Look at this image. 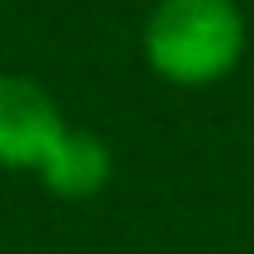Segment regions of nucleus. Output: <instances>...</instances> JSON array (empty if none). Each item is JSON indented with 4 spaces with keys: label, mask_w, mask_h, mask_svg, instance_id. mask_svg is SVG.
Returning a JSON list of instances; mask_svg holds the SVG:
<instances>
[{
    "label": "nucleus",
    "mask_w": 254,
    "mask_h": 254,
    "mask_svg": "<svg viewBox=\"0 0 254 254\" xmlns=\"http://www.w3.org/2000/svg\"><path fill=\"white\" fill-rule=\"evenodd\" d=\"M0 170L33 174L57 202H85L109 189L113 151L104 136L66 118L47 85L0 71Z\"/></svg>",
    "instance_id": "nucleus-1"
},
{
    "label": "nucleus",
    "mask_w": 254,
    "mask_h": 254,
    "mask_svg": "<svg viewBox=\"0 0 254 254\" xmlns=\"http://www.w3.org/2000/svg\"><path fill=\"white\" fill-rule=\"evenodd\" d=\"M250 52L240 0H155L141 19V62L174 90H212Z\"/></svg>",
    "instance_id": "nucleus-2"
}]
</instances>
